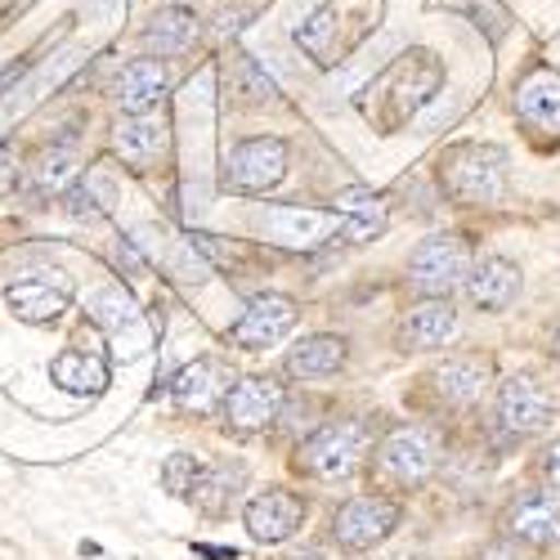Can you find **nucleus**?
Masks as SVG:
<instances>
[{
	"mask_svg": "<svg viewBox=\"0 0 560 560\" xmlns=\"http://www.w3.org/2000/svg\"><path fill=\"white\" fill-rule=\"evenodd\" d=\"M444 85V63L431 50H408L399 55L377 81L368 85V100H363V117L377 126V130H399L408 117H417L431 100L435 90Z\"/></svg>",
	"mask_w": 560,
	"mask_h": 560,
	"instance_id": "nucleus-1",
	"label": "nucleus"
},
{
	"mask_svg": "<svg viewBox=\"0 0 560 560\" xmlns=\"http://www.w3.org/2000/svg\"><path fill=\"white\" fill-rule=\"evenodd\" d=\"M377 23H382V0H323L296 32V45L318 68H332L350 50H359L377 32Z\"/></svg>",
	"mask_w": 560,
	"mask_h": 560,
	"instance_id": "nucleus-2",
	"label": "nucleus"
},
{
	"mask_svg": "<svg viewBox=\"0 0 560 560\" xmlns=\"http://www.w3.org/2000/svg\"><path fill=\"white\" fill-rule=\"evenodd\" d=\"M440 189L453 207H493L506 198V149L457 144L440 158Z\"/></svg>",
	"mask_w": 560,
	"mask_h": 560,
	"instance_id": "nucleus-3",
	"label": "nucleus"
},
{
	"mask_svg": "<svg viewBox=\"0 0 560 560\" xmlns=\"http://www.w3.org/2000/svg\"><path fill=\"white\" fill-rule=\"evenodd\" d=\"M372 453V427L363 417H341V422L318 427L301 453H296V471L314 480H350Z\"/></svg>",
	"mask_w": 560,
	"mask_h": 560,
	"instance_id": "nucleus-4",
	"label": "nucleus"
},
{
	"mask_svg": "<svg viewBox=\"0 0 560 560\" xmlns=\"http://www.w3.org/2000/svg\"><path fill=\"white\" fill-rule=\"evenodd\" d=\"M444 440L431 427H399L377 448V476L390 489H417L440 471Z\"/></svg>",
	"mask_w": 560,
	"mask_h": 560,
	"instance_id": "nucleus-5",
	"label": "nucleus"
},
{
	"mask_svg": "<svg viewBox=\"0 0 560 560\" xmlns=\"http://www.w3.org/2000/svg\"><path fill=\"white\" fill-rule=\"evenodd\" d=\"M471 265H476V256L462 233H440V238L417 243V252L408 260V283H412V292H422L431 301H448L466 283Z\"/></svg>",
	"mask_w": 560,
	"mask_h": 560,
	"instance_id": "nucleus-6",
	"label": "nucleus"
},
{
	"mask_svg": "<svg viewBox=\"0 0 560 560\" xmlns=\"http://www.w3.org/2000/svg\"><path fill=\"white\" fill-rule=\"evenodd\" d=\"M283 175H288V144L278 135L243 139L224 158V184L233 194H269Z\"/></svg>",
	"mask_w": 560,
	"mask_h": 560,
	"instance_id": "nucleus-7",
	"label": "nucleus"
},
{
	"mask_svg": "<svg viewBox=\"0 0 560 560\" xmlns=\"http://www.w3.org/2000/svg\"><path fill=\"white\" fill-rule=\"evenodd\" d=\"M404 521V506L386 493H363V498H350L337 516H332V538L346 547V551H368L386 542Z\"/></svg>",
	"mask_w": 560,
	"mask_h": 560,
	"instance_id": "nucleus-8",
	"label": "nucleus"
},
{
	"mask_svg": "<svg viewBox=\"0 0 560 560\" xmlns=\"http://www.w3.org/2000/svg\"><path fill=\"white\" fill-rule=\"evenodd\" d=\"M516 117L534 139L560 144V72L556 68L538 63L516 81Z\"/></svg>",
	"mask_w": 560,
	"mask_h": 560,
	"instance_id": "nucleus-9",
	"label": "nucleus"
},
{
	"mask_svg": "<svg viewBox=\"0 0 560 560\" xmlns=\"http://www.w3.org/2000/svg\"><path fill=\"white\" fill-rule=\"evenodd\" d=\"M233 390V372L224 359H194L189 368L175 372L171 382V399L179 412H194V417H211L224 408V395Z\"/></svg>",
	"mask_w": 560,
	"mask_h": 560,
	"instance_id": "nucleus-10",
	"label": "nucleus"
},
{
	"mask_svg": "<svg viewBox=\"0 0 560 560\" xmlns=\"http://www.w3.org/2000/svg\"><path fill=\"white\" fill-rule=\"evenodd\" d=\"M292 328H296V301L283 296V292H265V296H256V301L243 310V318L229 328V341L243 346V350H265V346H273V341H283Z\"/></svg>",
	"mask_w": 560,
	"mask_h": 560,
	"instance_id": "nucleus-11",
	"label": "nucleus"
},
{
	"mask_svg": "<svg viewBox=\"0 0 560 560\" xmlns=\"http://www.w3.org/2000/svg\"><path fill=\"white\" fill-rule=\"evenodd\" d=\"M556 412V399L551 390L538 382V377H506L502 390H498V422L511 431V435H538Z\"/></svg>",
	"mask_w": 560,
	"mask_h": 560,
	"instance_id": "nucleus-12",
	"label": "nucleus"
},
{
	"mask_svg": "<svg viewBox=\"0 0 560 560\" xmlns=\"http://www.w3.org/2000/svg\"><path fill=\"white\" fill-rule=\"evenodd\" d=\"M256 224L269 233V243L283 247H318L337 238L341 215L337 211H314V207H269L256 215Z\"/></svg>",
	"mask_w": 560,
	"mask_h": 560,
	"instance_id": "nucleus-13",
	"label": "nucleus"
},
{
	"mask_svg": "<svg viewBox=\"0 0 560 560\" xmlns=\"http://www.w3.org/2000/svg\"><path fill=\"white\" fill-rule=\"evenodd\" d=\"M283 382L273 377H243L233 382V390L224 395V422L233 431H265L278 412H283Z\"/></svg>",
	"mask_w": 560,
	"mask_h": 560,
	"instance_id": "nucleus-14",
	"label": "nucleus"
},
{
	"mask_svg": "<svg viewBox=\"0 0 560 560\" xmlns=\"http://www.w3.org/2000/svg\"><path fill=\"white\" fill-rule=\"evenodd\" d=\"M243 521H247V534L256 542H288L305 521V498L292 489H260L247 502Z\"/></svg>",
	"mask_w": 560,
	"mask_h": 560,
	"instance_id": "nucleus-15",
	"label": "nucleus"
},
{
	"mask_svg": "<svg viewBox=\"0 0 560 560\" xmlns=\"http://www.w3.org/2000/svg\"><path fill=\"white\" fill-rule=\"evenodd\" d=\"M506 529H511V538H521L529 547L560 542V493L534 489V493L516 498V506L506 511Z\"/></svg>",
	"mask_w": 560,
	"mask_h": 560,
	"instance_id": "nucleus-16",
	"label": "nucleus"
},
{
	"mask_svg": "<svg viewBox=\"0 0 560 560\" xmlns=\"http://www.w3.org/2000/svg\"><path fill=\"white\" fill-rule=\"evenodd\" d=\"M466 292L485 314H502L511 301L521 296V265L506 256H485L466 273Z\"/></svg>",
	"mask_w": 560,
	"mask_h": 560,
	"instance_id": "nucleus-17",
	"label": "nucleus"
},
{
	"mask_svg": "<svg viewBox=\"0 0 560 560\" xmlns=\"http://www.w3.org/2000/svg\"><path fill=\"white\" fill-rule=\"evenodd\" d=\"M489 377H493V363H489L485 354H457V359H444V363L431 372L440 399L453 404V408H471V404L485 395Z\"/></svg>",
	"mask_w": 560,
	"mask_h": 560,
	"instance_id": "nucleus-18",
	"label": "nucleus"
},
{
	"mask_svg": "<svg viewBox=\"0 0 560 560\" xmlns=\"http://www.w3.org/2000/svg\"><path fill=\"white\" fill-rule=\"evenodd\" d=\"M166 144H171V126L158 113H139L117 126V153L130 171H149L158 158H166Z\"/></svg>",
	"mask_w": 560,
	"mask_h": 560,
	"instance_id": "nucleus-19",
	"label": "nucleus"
},
{
	"mask_svg": "<svg viewBox=\"0 0 560 560\" xmlns=\"http://www.w3.org/2000/svg\"><path fill=\"white\" fill-rule=\"evenodd\" d=\"M50 377H55V386H63L72 395H100L108 386V354L104 350H85L81 337H77L63 354H55Z\"/></svg>",
	"mask_w": 560,
	"mask_h": 560,
	"instance_id": "nucleus-20",
	"label": "nucleus"
},
{
	"mask_svg": "<svg viewBox=\"0 0 560 560\" xmlns=\"http://www.w3.org/2000/svg\"><path fill=\"white\" fill-rule=\"evenodd\" d=\"M341 215L337 238L346 243H372L386 233V198L382 194H368V189H346L332 207Z\"/></svg>",
	"mask_w": 560,
	"mask_h": 560,
	"instance_id": "nucleus-21",
	"label": "nucleus"
},
{
	"mask_svg": "<svg viewBox=\"0 0 560 560\" xmlns=\"http://www.w3.org/2000/svg\"><path fill=\"white\" fill-rule=\"evenodd\" d=\"M166 95V68L162 59H135L121 68V81H117V104L126 117H139V113H153Z\"/></svg>",
	"mask_w": 560,
	"mask_h": 560,
	"instance_id": "nucleus-22",
	"label": "nucleus"
},
{
	"mask_svg": "<svg viewBox=\"0 0 560 560\" xmlns=\"http://www.w3.org/2000/svg\"><path fill=\"white\" fill-rule=\"evenodd\" d=\"M453 332H457V310L448 301H427V305L408 310V318L399 323V346L404 350H440Z\"/></svg>",
	"mask_w": 560,
	"mask_h": 560,
	"instance_id": "nucleus-23",
	"label": "nucleus"
},
{
	"mask_svg": "<svg viewBox=\"0 0 560 560\" xmlns=\"http://www.w3.org/2000/svg\"><path fill=\"white\" fill-rule=\"evenodd\" d=\"M346 354H350L346 337H328V332H323V337L296 341L283 368L292 372V377H301V382H323V377H332V372L346 368Z\"/></svg>",
	"mask_w": 560,
	"mask_h": 560,
	"instance_id": "nucleus-24",
	"label": "nucleus"
},
{
	"mask_svg": "<svg viewBox=\"0 0 560 560\" xmlns=\"http://www.w3.org/2000/svg\"><path fill=\"white\" fill-rule=\"evenodd\" d=\"M194 40H198V19H194V10H184V5L158 10L153 23L144 27V50H149V59L184 55Z\"/></svg>",
	"mask_w": 560,
	"mask_h": 560,
	"instance_id": "nucleus-25",
	"label": "nucleus"
},
{
	"mask_svg": "<svg viewBox=\"0 0 560 560\" xmlns=\"http://www.w3.org/2000/svg\"><path fill=\"white\" fill-rule=\"evenodd\" d=\"M68 283H59V288H50L45 278H23V283H14L10 292H5V301L14 305V314L23 318V323H55L63 310H68Z\"/></svg>",
	"mask_w": 560,
	"mask_h": 560,
	"instance_id": "nucleus-26",
	"label": "nucleus"
},
{
	"mask_svg": "<svg viewBox=\"0 0 560 560\" xmlns=\"http://www.w3.org/2000/svg\"><path fill=\"white\" fill-rule=\"evenodd\" d=\"M238 485H243V466H202L194 489H189V502L198 511H207V516H224V511L233 506V498H238Z\"/></svg>",
	"mask_w": 560,
	"mask_h": 560,
	"instance_id": "nucleus-27",
	"label": "nucleus"
},
{
	"mask_svg": "<svg viewBox=\"0 0 560 560\" xmlns=\"http://www.w3.org/2000/svg\"><path fill=\"white\" fill-rule=\"evenodd\" d=\"M72 175H77V153L68 144H55L50 153H40V162L32 171V189H36V198H45V194L55 198L72 184Z\"/></svg>",
	"mask_w": 560,
	"mask_h": 560,
	"instance_id": "nucleus-28",
	"label": "nucleus"
},
{
	"mask_svg": "<svg viewBox=\"0 0 560 560\" xmlns=\"http://www.w3.org/2000/svg\"><path fill=\"white\" fill-rule=\"evenodd\" d=\"M90 318H95L100 328H108L113 337H121L126 328H139V310H135V301H130L121 288L100 292V296H95V310H90Z\"/></svg>",
	"mask_w": 560,
	"mask_h": 560,
	"instance_id": "nucleus-29",
	"label": "nucleus"
},
{
	"mask_svg": "<svg viewBox=\"0 0 560 560\" xmlns=\"http://www.w3.org/2000/svg\"><path fill=\"white\" fill-rule=\"evenodd\" d=\"M198 471H202V466H198L194 453H171L166 466H162V485H166V493H171V498H189Z\"/></svg>",
	"mask_w": 560,
	"mask_h": 560,
	"instance_id": "nucleus-30",
	"label": "nucleus"
},
{
	"mask_svg": "<svg viewBox=\"0 0 560 560\" xmlns=\"http://www.w3.org/2000/svg\"><path fill=\"white\" fill-rule=\"evenodd\" d=\"M14 184H19V162L10 149H0V198L14 194Z\"/></svg>",
	"mask_w": 560,
	"mask_h": 560,
	"instance_id": "nucleus-31",
	"label": "nucleus"
},
{
	"mask_svg": "<svg viewBox=\"0 0 560 560\" xmlns=\"http://www.w3.org/2000/svg\"><path fill=\"white\" fill-rule=\"evenodd\" d=\"M480 560H525L516 547H511V542H493V547H485V556Z\"/></svg>",
	"mask_w": 560,
	"mask_h": 560,
	"instance_id": "nucleus-32",
	"label": "nucleus"
},
{
	"mask_svg": "<svg viewBox=\"0 0 560 560\" xmlns=\"http://www.w3.org/2000/svg\"><path fill=\"white\" fill-rule=\"evenodd\" d=\"M542 466H547V480L560 489V440L547 448V457H542Z\"/></svg>",
	"mask_w": 560,
	"mask_h": 560,
	"instance_id": "nucleus-33",
	"label": "nucleus"
},
{
	"mask_svg": "<svg viewBox=\"0 0 560 560\" xmlns=\"http://www.w3.org/2000/svg\"><path fill=\"white\" fill-rule=\"evenodd\" d=\"M23 72H27V59H23V63H14V68H5V72H0V90H5V85H14Z\"/></svg>",
	"mask_w": 560,
	"mask_h": 560,
	"instance_id": "nucleus-34",
	"label": "nucleus"
},
{
	"mask_svg": "<svg viewBox=\"0 0 560 560\" xmlns=\"http://www.w3.org/2000/svg\"><path fill=\"white\" fill-rule=\"evenodd\" d=\"M292 560H328V556H323V551H318V547H310V551H296V556H292Z\"/></svg>",
	"mask_w": 560,
	"mask_h": 560,
	"instance_id": "nucleus-35",
	"label": "nucleus"
},
{
	"mask_svg": "<svg viewBox=\"0 0 560 560\" xmlns=\"http://www.w3.org/2000/svg\"><path fill=\"white\" fill-rule=\"evenodd\" d=\"M556 359H560V332H556Z\"/></svg>",
	"mask_w": 560,
	"mask_h": 560,
	"instance_id": "nucleus-36",
	"label": "nucleus"
}]
</instances>
